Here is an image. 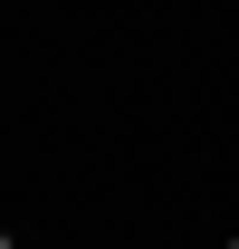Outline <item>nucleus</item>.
I'll return each mask as SVG.
<instances>
[{
  "mask_svg": "<svg viewBox=\"0 0 239 249\" xmlns=\"http://www.w3.org/2000/svg\"><path fill=\"white\" fill-rule=\"evenodd\" d=\"M0 249H10V240H0Z\"/></svg>",
  "mask_w": 239,
  "mask_h": 249,
  "instance_id": "f257e3e1",
  "label": "nucleus"
},
{
  "mask_svg": "<svg viewBox=\"0 0 239 249\" xmlns=\"http://www.w3.org/2000/svg\"><path fill=\"white\" fill-rule=\"evenodd\" d=\"M230 249H239V240H230Z\"/></svg>",
  "mask_w": 239,
  "mask_h": 249,
  "instance_id": "f03ea898",
  "label": "nucleus"
}]
</instances>
